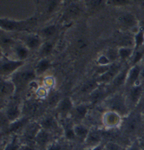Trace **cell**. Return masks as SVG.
I'll list each match as a JSON object with an SVG mask.
<instances>
[{"label":"cell","instance_id":"obj_1","mask_svg":"<svg viewBox=\"0 0 144 150\" xmlns=\"http://www.w3.org/2000/svg\"><path fill=\"white\" fill-rule=\"evenodd\" d=\"M38 19L39 18L37 14L22 20L2 17L0 18V28L1 30L8 33L21 34L25 32H33V30L38 25Z\"/></svg>","mask_w":144,"mask_h":150},{"label":"cell","instance_id":"obj_2","mask_svg":"<svg viewBox=\"0 0 144 150\" xmlns=\"http://www.w3.org/2000/svg\"><path fill=\"white\" fill-rule=\"evenodd\" d=\"M101 104L105 110L115 111L120 114L124 118L132 112L128 106L124 90H118L109 94Z\"/></svg>","mask_w":144,"mask_h":150},{"label":"cell","instance_id":"obj_3","mask_svg":"<svg viewBox=\"0 0 144 150\" xmlns=\"http://www.w3.org/2000/svg\"><path fill=\"white\" fill-rule=\"evenodd\" d=\"M11 79L13 81L17 87V94L27 89L29 85L35 80L38 79L35 72L34 67L27 66L25 64L19 70H18Z\"/></svg>","mask_w":144,"mask_h":150},{"label":"cell","instance_id":"obj_4","mask_svg":"<svg viewBox=\"0 0 144 150\" xmlns=\"http://www.w3.org/2000/svg\"><path fill=\"white\" fill-rule=\"evenodd\" d=\"M46 106L44 101L35 97H29L23 101V116L31 121H36L35 119L37 118L39 120L44 114H46Z\"/></svg>","mask_w":144,"mask_h":150},{"label":"cell","instance_id":"obj_5","mask_svg":"<svg viewBox=\"0 0 144 150\" xmlns=\"http://www.w3.org/2000/svg\"><path fill=\"white\" fill-rule=\"evenodd\" d=\"M85 12L86 7L84 1L67 4L60 16L58 23L60 25L71 23L80 18Z\"/></svg>","mask_w":144,"mask_h":150},{"label":"cell","instance_id":"obj_6","mask_svg":"<svg viewBox=\"0 0 144 150\" xmlns=\"http://www.w3.org/2000/svg\"><path fill=\"white\" fill-rule=\"evenodd\" d=\"M38 18H49L56 14L62 6L63 0H34Z\"/></svg>","mask_w":144,"mask_h":150},{"label":"cell","instance_id":"obj_7","mask_svg":"<svg viewBox=\"0 0 144 150\" xmlns=\"http://www.w3.org/2000/svg\"><path fill=\"white\" fill-rule=\"evenodd\" d=\"M26 64V62L11 58L4 54L0 58V75L3 78H11L18 70Z\"/></svg>","mask_w":144,"mask_h":150},{"label":"cell","instance_id":"obj_8","mask_svg":"<svg viewBox=\"0 0 144 150\" xmlns=\"http://www.w3.org/2000/svg\"><path fill=\"white\" fill-rule=\"evenodd\" d=\"M38 122L41 129L53 134L54 135H63V129L61 121L56 115L46 113Z\"/></svg>","mask_w":144,"mask_h":150},{"label":"cell","instance_id":"obj_9","mask_svg":"<svg viewBox=\"0 0 144 150\" xmlns=\"http://www.w3.org/2000/svg\"><path fill=\"white\" fill-rule=\"evenodd\" d=\"M116 23L121 31L135 33L140 29V23L137 17L131 11L122 12L117 17Z\"/></svg>","mask_w":144,"mask_h":150},{"label":"cell","instance_id":"obj_10","mask_svg":"<svg viewBox=\"0 0 144 150\" xmlns=\"http://www.w3.org/2000/svg\"><path fill=\"white\" fill-rule=\"evenodd\" d=\"M143 122V115L140 111H132L127 117H125L122 127L125 134L132 135L136 134L141 128Z\"/></svg>","mask_w":144,"mask_h":150},{"label":"cell","instance_id":"obj_11","mask_svg":"<svg viewBox=\"0 0 144 150\" xmlns=\"http://www.w3.org/2000/svg\"><path fill=\"white\" fill-rule=\"evenodd\" d=\"M143 88L144 83H139L135 85L125 88L124 91H125L126 100H127V103H128V106L129 108L130 111L135 110L139 106V104L142 101Z\"/></svg>","mask_w":144,"mask_h":150},{"label":"cell","instance_id":"obj_12","mask_svg":"<svg viewBox=\"0 0 144 150\" xmlns=\"http://www.w3.org/2000/svg\"><path fill=\"white\" fill-rule=\"evenodd\" d=\"M1 110H3L10 122H15L23 116V102L14 96L6 102Z\"/></svg>","mask_w":144,"mask_h":150},{"label":"cell","instance_id":"obj_13","mask_svg":"<svg viewBox=\"0 0 144 150\" xmlns=\"http://www.w3.org/2000/svg\"><path fill=\"white\" fill-rule=\"evenodd\" d=\"M123 120V116L111 110H105L101 115V122L103 128L107 130H114L121 128Z\"/></svg>","mask_w":144,"mask_h":150},{"label":"cell","instance_id":"obj_14","mask_svg":"<svg viewBox=\"0 0 144 150\" xmlns=\"http://www.w3.org/2000/svg\"><path fill=\"white\" fill-rule=\"evenodd\" d=\"M75 105L74 98L72 96H62L60 102L54 108L55 115L59 118L60 121L67 119L70 116Z\"/></svg>","mask_w":144,"mask_h":150},{"label":"cell","instance_id":"obj_15","mask_svg":"<svg viewBox=\"0 0 144 150\" xmlns=\"http://www.w3.org/2000/svg\"><path fill=\"white\" fill-rule=\"evenodd\" d=\"M126 64L127 63L118 62V63H115L113 64L109 65V68L103 72V74H101L98 76H96V81L101 85L108 86L115 79V77L119 74V72L123 69V68Z\"/></svg>","mask_w":144,"mask_h":150},{"label":"cell","instance_id":"obj_16","mask_svg":"<svg viewBox=\"0 0 144 150\" xmlns=\"http://www.w3.org/2000/svg\"><path fill=\"white\" fill-rule=\"evenodd\" d=\"M31 51H38L44 40L38 34V32L21 33L18 38Z\"/></svg>","mask_w":144,"mask_h":150},{"label":"cell","instance_id":"obj_17","mask_svg":"<svg viewBox=\"0 0 144 150\" xmlns=\"http://www.w3.org/2000/svg\"><path fill=\"white\" fill-rule=\"evenodd\" d=\"M40 129L41 127L38 121H31L21 132L19 138L23 140L24 143L35 144V138Z\"/></svg>","mask_w":144,"mask_h":150},{"label":"cell","instance_id":"obj_18","mask_svg":"<svg viewBox=\"0 0 144 150\" xmlns=\"http://www.w3.org/2000/svg\"><path fill=\"white\" fill-rule=\"evenodd\" d=\"M17 87L11 78L0 79V96L2 102H7L11 98L16 96Z\"/></svg>","mask_w":144,"mask_h":150},{"label":"cell","instance_id":"obj_19","mask_svg":"<svg viewBox=\"0 0 144 150\" xmlns=\"http://www.w3.org/2000/svg\"><path fill=\"white\" fill-rule=\"evenodd\" d=\"M110 94V91L107 85H100L96 88L89 96L85 98V102L89 103L90 106L101 104L106 97Z\"/></svg>","mask_w":144,"mask_h":150},{"label":"cell","instance_id":"obj_20","mask_svg":"<svg viewBox=\"0 0 144 150\" xmlns=\"http://www.w3.org/2000/svg\"><path fill=\"white\" fill-rule=\"evenodd\" d=\"M89 108H90V105L89 103H87L86 102L77 103L75 105L70 117L75 124L76 123H82V122L87 118V116L89 115Z\"/></svg>","mask_w":144,"mask_h":150},{"label":"cell","instance_id":"obj_21","mask_svg":"<svg viewBox=\"0 0 144 150\" xmlns=\"http://www.w3.org/2000/svg\"><path fill=\"white\" fill-rule=\"evenodd\" d=\"M130 66L128 64V63L124 65L123 69L119 72V74L115 77V79L108 85V88L110 91V94L118 90H121L122 88H125L126 82H127V76L128 73Z\"/></svg>","mask_w":144,"mask_h":150},{"label":"cell","instance_id":"obj_22","mask_svg":"<svg viewBox=\"0 0 144 150\" xmlns=\"http://www.w3.org/2000/svg\"><path fill=\"white\" fill-rule=\"evenodd\" d=\"M31 52V51L21 41L18 39L17 43L14 45V47L12 48V50H11V52L9 53V55L7 57L13 58V59H16V60L26 62V60L30 57Z\"/></svg>","mask_w":144,"mask_h":150},{"label":"cell","instance_id":"obj_23","mask_svg":"<svg viewBox=\"0 0 144 150\" xmlns=\"http://www.w3.org/2000/svg\"><path fill=\"white\" fill-rule=\"evenodd\" d=\"M102 141H103L102 131L99 129H96V128H91L89 129V134H88L87 138L85 139L83 144H84L85 149H93L98 145L103 144Z\"/></svg>","mask_w":144,"mask_h":150},{"label":"cell","instance_id":"obj_24","mask_svg":"<svg viewBox=\"0 0 144 150\" xmlns=\"http://www.w3.org/2000/svg\"><path fill=\"white\" fill-rule=\"evenodd\" d=\"M54 134L41 129L35 138V145L38 150H45L47 147L55 140Z\"/></svg>","mask_w":144,"mask_h":150},{"label":"cell","instance_id":"obj_25","mask_svg":"<svg viewBox=\"0 0 144 150\" xmlns=\"http://www.w3.org/2000/svg\"><path fill=\"white\" fill-rule=\"evenodd\" d=\"M143 63L131 66L128 69V76H127V82L124 88H127L128 87L135 85L140 82V77H141V72H142V68H143Z\"/></svg>","mask_w":144,"mask_h":150},{"label":"cell","instance_id":"obj_26","mask_svg":"<svg viewBox=\"0 0 144 150\" xmlns=\"http://www.w3.org/2000/svg\"><path fill=\"white\" fill-rule=\"evenodd\" d=\"M59 27H60V24L58 23H49V24H47V25L41 28L38 31V34L44 41L54 39V38H56L57 35L58 34V31L60 29Z\"/></svg>","mask_w":144,"mask_h":150},{"label":"cell","instance_id":"obj_27","mask_svg":"<svg viewBox=\"0 0 144 150\" xmlns=\"http://www.w3.org/2000/svg\"><path fill=\"white\" fill-rule=\"evenodd\" d=\"M101 84L96 81V77L91 78V79H88L80 85L79 88L77 91V95L80 96L81 97L86 98L88 96H89L96 88H97Z\"/></svg>","mask_w":144,"mask_h":150},{"label":"cell","instance_id":"obj_28","mask_svg":"<svg viewBox=\"0 0 144 150\" xmlns=\"http://www.w3.org/2000/svg\"><path fill=\"white\" fill-rule=\"evenodd\" d=\"M18 39L10 36V33L1 30V51L2 54L8 56L14 45L17 43Z\"/></svg>","mask_w":144,"mask_h":150},{"label":"cell","instance_id":"obj_29","mask_svg":"<svg viewBox=\"0 0 144 150\" xmlns=\"http://www.w3.org/2000/svg\"><path fill=\"white\" fill-rule=\"evenodd\" d=\"M51 68H52V61L50 59V57L39 58V60L34 66L35 72L37 74L38 78L43 77L44 76H46L47 72L50 70Z\"/></svg>","mask_w":144,"mask_h":150},{"label":"cell","instance_id":"obj_30","mask_svg":"<svg viewBox=\"0 0 144 150\" xmlns=\"http://www.w3.org/2000/svg\"><path fill=\"white\" fill-rule=\"evenodd\" d=\"M30 122H31L30 119H28V118H26L24 116H22L21 118L18 119L17 121L12 122L10 123L6 134H9L10 135H12V134L19 135L21 134V132L23 131V129L25 128V126Z\"/></svg>","mask_w":144,"mask_h":150},{"label":"cell","instance_id":"obj_31","mask_svg":"<svg viewBox=\"0 0 144 150\" xmlns=\"http://www.w3.org/2000/svg\"><path fill=\"white\" fill-rule=\"evenodd\" d=\"M86 12L89 14H95L101 11L105 6H107V0H85Z\"/></svg>","mask_w":144,"mask_h":150},{"label":"cell","instance_id":"obj_32","mask_svg":"<svg viewBox=\"0 0 144 150\" xmlns=\"http://www.w3.org/2000/svg\"><path fill=\"white\" fill-rule=\"evenodd\" d=\"M56 47V40L50 39V40H46L44 41L41 45L40 49L38 50V53L39 55V57H50L51 54L53 53L54 50Z\"/></svg>","mask_w":144,"mask_h":150},{"label":"cell","instance_id":"obj_33","mask_svg":"<svg viewBox=\"0 0 144 150\" xmlns=\"http://www.w3.org/2000/svg\"><path fill=\"white\" fill-rule=\"evenodd\" d=\"M62 98V96L61 93L57 91V90H54V88H53V89L50 90V92L48 94V96H47V98L45 99L44 102H45V103H46V105L48 107L54 109Z\"/></svg>","mask_w":144,"mask_h":150},{"label":"cell","instance_id":"obj_34","mask_svg":"<svg viewBox=\"0 0 144 150\" xmlns=\"http://www.w3.org/2000/svg\"><path fill=\"white\" fill-rule=\"evenodd\" d=\"M89 128H88L86 125L82 123H76L74 124V132L77 137V141H80L81 142H84L85 139L87 138L89 132Z\"/></svg>","mask_w":144,"mask_h":150},{"label":"cell","instance_id":"obj_35","mask_svg":"<svg viewBox=\"0 0 144 150\" xmlns=\"http://www.w3.org/2000/svg\"><path fill=\"white\" fill-rule=\"evenodd\" d=\"M21 142L19 135L18 134H12L11 135L8 142L4 144L3 150H21Z\"/></svg>","mask_w":144,"mask_h":150},{"label":"cell","instance_id":"obj_36","mask_svg":"<svg viewBox=\"0 0 144 150\" xmlns=\"http://www.w3.org/2000/svg\"><path fill=\"white\" fill-rule=\"evenodd\" d=\"M135 49L133 47H118V53L120 62L128 63L133 56Z\"/></svg>","mask_w":144,"mask_h":150},{"label":"cell","instance_id":"obj_37","mask_svg":"<svg viewBox=\"0 0 144 150\" xmlns=\"http://www.w3.org/2000/svg\"><path fill=\"white\" fill-rule=\"evenodd\" d=\"M144 61V46L138 49V50H135L134 51V54L133 56L131 57V58L129 59V61L128 62V64L129 65L130 67L131 66H134V65L139 64L141 63H143Z\"/></svg>","mask_w":144,"mask_h":150},{"label":"cell","instance_id":"obj_38","mask_svg":"<svg viewBox=\"0 0 144 150\" xmlns=\"http://www.w3.org/2000/svg\"><path fill=\"white\" fill-rule=\"evenodd\" d=\"M103 53L106 55V57L109 58V60L111 62V64L120 62L118 47H109L104 50Z\"/></svg>","mask_w":144,"mask_h":150},{"label":"cell","instance_id":"obj_39","mask_svg":"<svg viewBox=\"0 0 144 150\" xmlns=\"http://www.w3.org/2000/svg\"><path fill=\"white\" fill-rule=\"evenodd\" d=\"M144 46V29H140L134 33V49L138 50Z\"/></svg>","mask_w":144,"mask_h":150},{"label":"cell","instance_id":"obj_40","mask_svg":"<svg viewBox=\"0 0 144 150\" xmlns=\"http://www.w3.org/2000/svg\"><path fill=\"white\" fill-rule=\"evenodd\" d=\"M75 50L78 52L84 51L89 47V39L84 36H78L75 40Z\"/></svg>","mask_w":144,"mask_h":150},{"label":"cell","instance_id":"obj_41","mask_svg":"<svg viewBox=\"0 0 144 150\" xmlns=\"http://www.w3.org/2000/svg\"><path fill=\"white\" fill-rule=\"evenodd\" d=\"M135 0H107V4L113 7H125L134 4Z\"/></svg>","mask_w":144,"mask_h":150},{"label":"cell","instance_id":"obj_42","mask_svg":"<svg viewBox=\"0 0 144 150\" xmlns=\"http://www.w3.org/2000/svg\"><path fill=\"white\" fill-rule=\"evenodd\" d=\"M67 145L64 142L54 140L45 150H66Z\"/></svg>","mask_w":144,"mask_h":150},{"label":"cell","instance_id":"obj_43","mask_svg":"<svg viewBox=\"0 0 144 150\" xmlns=\"http://www.w3.org/2000/svg\"><path fill=\"white\" fill-rule=\"evenodd\" d=\"M42 85L44 86L45 88H47L48 89L51 90L54 88L55 84H56V80L55 78L52 76H44L43 77V80H42Z\"/></svg>","mask_w":144,"mask_h":150},{"label":"cell","instance_id":"obj_44","mask_svg":"<svg viewBox=\"0 0 144 150\" xmlns=\"http://www.w3.org/2000/svg\"><path fill=\"white\" fill-rule=\"evenodd\" d=\"M96 64L97 66H99V67H105V66H109V65L113 64H111V62L109 60V58L106 57V55L104 53H102L101 55H99L96 57Z\"/></svg>","mask_w":144,"mask_h":150},{"label":"cell","instance_id":"obj_45","mask_svg":"<svg viewBox=\"0 0 144 150\" xmlns=\"http://www.w3.org/2000/svg\"><path fill=\"white\" fill-rule=\"evenodd\" d=\"M104 150H124L122 146L114 142H109L104 144Z\"/></svg>","mask_w":144,"mask_h":150},{"label":"cell","instance_id":"obj_46","mask_svg":"<svg viewBox=\"0 0 144 150\" xmlns=\"http://www.w3.org/2000/svg\"><path fill=\"white\" fill-rule=\"evenodd\" d=\"M124 150H143V149L139 145L138 142H134V143L128 145Z\"/></svg>","mask_w":144,"mask_h":150},{"label":"cell","instance_id":"obj_47","mask_svg":"<svg viewBox=\"0 0 144 150\" xmlns=\"http://www.w3.org/2000/svg\"><path fill=\"white\" fill-rule=\"evenodd\" d=\"M136 110L140 111L141 113H144V88H143V97H142V101L139 104V106L137 107Z\"/></svg>","mask_w":144,"mask_h":150},{"label":"cell","instance_id":"obj_48","mask_svg":"<svg viewBox=\"0 0 144 150\" xmlns=\"http://www.w3.org/2000/svg\"><path fill=\"white\" fill-rule=\"evenodd\" d=\"M138 143L141 146V148L143 149V150H144V134L140 137V139L138 141Z\"/></svg>","mask_w":144,"mask_h":150},{"label":"cell","instance_id":"obj_49","mask_svg":"<svg viewBox=\"0 0 144 150\" xmlns=\"http://www.w3.org/2000/svg\"><path fill=\"white\" fill-rule=\"evenodd\" d=\"M89 150H104V145L103 144H101V145H98L93 149H90Z\"/></svg>","mask_w":144,"mask_h":150},{"label":"cell","instance_id":"obj_50","mask_svg":"<svg viewBox=\"0 0 144 150\" xmlns=\"http://www.w3.org/2000/svg\"><path fill=\"white\" fill-rule=\"evenodd\" d=\"M81 1H85V0H67L66 1V4H70V3H74V2H81Z\"/></svg>","mask_w":144,"mask_h":150},{"label":"cell","instance_id":"obj_51","mask_svg":"<svg viewBox=\"0 0 144 150\" xmlns=\"http://www.w3.org/2000/svg\"><path fill=\"white\" fill-rule=\"evenodd\" d=\"M82 150H89V149H85V148H84Z\"/></svg>","mask_w":144,"mask_h":150}]
</instances>
